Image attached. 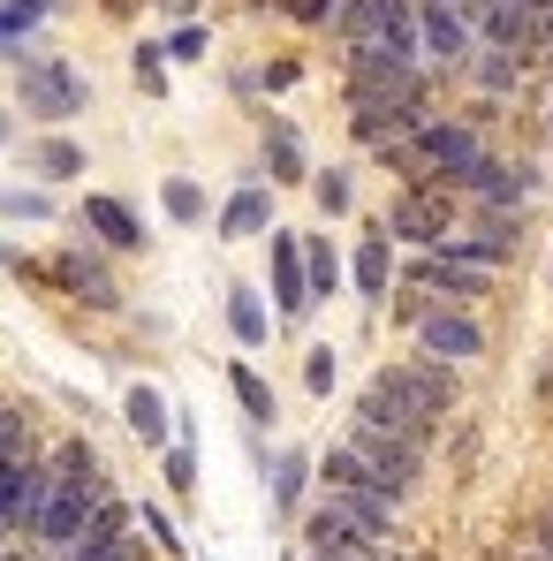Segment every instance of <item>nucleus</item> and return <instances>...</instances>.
Wrapping results in <instances>:
<instances>
[{
  "label": "nucleus",
  "mask_w": 553,
  "mask_h": 561,
  "mask_svg": "<svg viewBox=\"0 0 553 561\" xmlns=\"http://www.w3.org/2000/svg\"><path fill=\"white\" fill-rule=\"evenodd\" d=\"M46 493H54V478H46V456L38 448L31 456H0V524L8 531H31L38 508H46Z\"/></svg>",
  "instance_id": "ddd939ff"
},
{
  "label": "nucleus",
  "mask_w": 553,
  "mask_h": 561,
  "mask_svg": "<svg viewBox=\"0 0 553 561\" xmlns=\"http://www.w3.org/2000/svg\"><path fill=\"white\" fill-rule=\"evenodd\" d=\"M349 425H365V433H379V440H402V448H417V456H425L433 433H440L425 410H410V402L387 394V387H365V394H357V417H349Z\"/></svg>",
  "instance_id": "f8f14e48"
},
{
  "label": "nucleus",
  "mask_w": 553,
  "mask_h": 561,
  "mask_svg": "<svg viewBox=\"0 0 553 561\" xmlns=\"http://www.w3.org/2000/svg\"><path fill=\"white\" fill-rule=\"evenodd\" d=\"M410 327H417V357H440V365L485 357V327H477V311H462V304H425Z\"/></svg>",
  "instance_id": "6e6552de"
},
{
  "label": "nucleus",
  "mask_w": 553,
  "mask_h": 561,
  "mask_svg": "<svg viewBox=\"0 0 553 561\" xmlns=\"http://www.w3.org/2000/svg\"><path fill=\"white\" fill-rule=\"evenodd\" d=\"M266 478H274V508H280V516H296V508H303V485H311V456L288 448V456L266 463Z\"/></svg>",
  "instance_id": "b1692460"
},
{
  "label": "nucleus",
  "mask_w": 553,
  "mask_h": 561,
  "mask_svg": "<svg viewBox=\"0 0 553 561\" xmlns=\"http://www.w3.org/2000/svg\"><path fill=\"white\" fill-rule=\"evenodd\" d=\"M84 160H92V152H84L77 137H38V145H31V175H38V183H77Z\"/></svg>",
  "instance_id": "5701e85b"
},
{
  "label": "nucleus",
  "mask_w": 553,
  "mask_h": 561,
  "mask_svg": "<svg viewBox=\"0 0 553 561\" xmlns=\"http://www.w3.org/2000/svg\"><path fill=\"white\" fill-rule=\"evenodd\" d=\"M303 539H311V554H319V547H394V539H371L365 524H357V516H342L334 501H319V508L303 516Z\"/></svg>",
  "instance_id": "aec40b11"
},
{
  "label": "nucleus",
  "mask_w": 553,
  "mask_h": 561,
  "mask_svg": "<svg viewBox=\"0 0 553 561\" xmlns=\"http://www.w3.org/2000/svg\"><path fill=\"white\" fill-rule=\"evenodd\" d=\"M462 69H470V84H477L485 99H508L516 84H523L531 54H508V46H470V61H462Z\"/></svg>",
  "instance_id": "f3484780"
},
{
  "label": "nucleus",
  "mask_w": 553,
  "mask_h": 561,
  "mask_svg": "<svg viewBox=\"0 0 553 561\" xmlns=\"http://www.w3.org/2000/svg\"><path fill=\"white\" fill-rule=\"evenodd\" d=\"M311 197H319V213H349V175L342 168H319L311 175Z\"/></svg>",
  "instance_id": "72a5a7b5"
},
{
  "label": "nucleus",
  "mask_w": 553,
  "mask_h": 561,
  "mask_svg": "<svg viewBox=\"0 0 553 561\" xmlns=\"http://www.w3.org/2000/svg\"><path fill=\"white\" fill-rule=\"evenodd\" d=\"M46 470H54L61 485H69V478H99V448L92 440H61V448L46 456Z\"/></svg>",
  "instance_id": "c85d7f7f"
},
{
  "label": "nucleus",
  "mask_w": 553,
  "mask_h": 561,
  "mask_svg": "<svg viewBox=\"0 0 553 561\" xmlns=\"http://www.w3.org/2000/svg\"><path fill=\"white\" fill-rule=\"evenodd\" d=\"M8 539H15V531H8V524H0V561H8Z\"/></svg>",
  "instance_id": "37998d69"
},
{
  "label": "nucleus",
  "mask_w": 553,
  "mask_h": 561,
  "mask_svg": "<svg viewBox=\"0 0 553 561\" xmlns=\"http://www.w3.org/2000/svg\"><path fill=\"white\" fill-rule=\"evenodd\" d=\"M46 15H54V0H0V61H15V69H23V61H31V46H23V38H31Z\"/></svg>",
  "instance_id": "4be33fe9"
},
{
  "label": "nucleus",
  "mask_w": 553,
  "mask_h": 561,
  "mask_svg": "<svg viewBox=\"0 0 553 561\" xmlns=\"http://www.w3.org/2000/svg\"><path fill=\"white\" fill-rule=\"evenodd\" d=\"M160 470H168V485H175V493H189V485H197V440H168V448H160Z\"/></svg>",
  "instance_id": "7c9ffc66"
},
{
  "label": "nucleus",
  "mask_w": 553,
  "mask_h": 561,
  "mask_svg": "<svg viewBox=\"0 0 553 561\" xmlns=\"http://www.w3.org/2000/svg\"><path fill=\"white\" fill-rule=\"evenodd\" d=\"M349 288H357L365 304H387V288H394V243H387L379 220L365 228V243H357V259H349Z\"/></svg>",
  "instance_id": "2eb2a0df"
},
{
  "label": "nucleus",
  "mask_w": 553,
  "mask_h": 561,
  "mask_svg": "<svg viewBox=\"0 0 553 561\" xmlns=\"http://www.w3.org/2000/svg\"><path fill=\"white\" fill-rule=\"evenodd\" d=\"M342 69H349V114H433V77L425 61H394V54H371V46H342Z\"/></svg>",
  "instance_id": "f257e3e1"
},
{
  "label": "nucleus",
  "mask_w": 553,
  "mask_h": 561,
  "mask_svg": "<svg viewBox=\"0 0 553 561\" xmlns=\"http://www.w3.org/2000/svg\"><path fill=\"white\" fill-rule=\"evenodd\" d=\"M8 137H15V114H8V106H0V145H8Z\"/></svg>",
  "instance_id": "79ce46f5"
},
{
  "label": "nucleus",
  "mask_w": 553,
  "mask_h": 561,
  "mask_svg": "<svg viewBox=\"0 0 553 561\" xmlns=\"http://www.w3.org/2000/svg\"><path fill=\"white\" fill-rule=\"evenodd\" d=\"M77 220L92 228V243H106V251H145V220H137L122 197H106V190L84 197V213H77Z\"/></svg>",
  "instance_id": "4468645a"
},
{
  "label": "nucleus",
  "mask_w": 553,
  "mask_h": 561,
  "mask_svg": "<svg viewBox=\"0 0 553 561\" xmlns=\"http://www.w3.org/2000/svg\"><path fill=\"white\" fill-rule=\"evenodd\" d=\"M402 288H417L425 304H462V311H477V296L493 288V274L462 266L456 251H417V259H410V274H402Z\"/></svg>",
  "instance_id": "1a4fd4ad"
},
{
  "label": "nucleus",
  "mask_w": 553,
  "mask_h": 561,
  "mask_svg": "<svg viewBox=\"0 0 553 561\" xmlns=\"http://www.w3.org/2000/svg\"><path fill=\"white\" fill-rule=\"evenodd\" d=\"M160 205H168V220H183V228H197V220L212 213V205H205V190L189 183V175H168V183H160Z\"/></svg>",
  "instance_id": "cd10ccee"
},
{
  "label": "nucleus",
  "mask_w": 553,
  "mask_h": 561,
  "mask_svg": "<svg viewBox=\"0 0 553 561\" xmlns=\"http://www.w3.org/2000/svg\"><path fill=\"white\" fill-rule=\"evenodd\" d=\"M0 266H8V274H23L31 288H46V259H31V251H15V243H0Z\"/></svg>",
  "instance_id": "4c0bfd02"
},
{
  "label": "nucleus",
  "mask_w": 553,
  "mask_h": 561,
  "mask_svg": "<svg viewBox=\"0 0 553 561\" xmlns=\"http://www.w3.org/2000/svg\"><path fill=\"white\" fill-rule=\"evenodd\" d=\"M303 288H311V304L342 288V251H334L326 236H303Z\"/></svg>",
  "instance_id": "393cba45"
},
{
  "label": "nucleus",
  "mask_w": 553,
  "mask_h": 561,
  "mask_svg": "<svg viewBox=\"0 0 553 561\" xmlns=\"http://www.w3.org/2000/svg\"><path fill=\"white\" fill-rule=\"evenodd\" d=\"M462 197V205H523L531 190H539V175L523 168V160H500V152H477L470 168H462L456 183H448Z\"/></svg>",
  "instance_id": "9d476101"
},
{
  "label": "nucleus",
  "mask_w": 553,
  "mask_h": 561,
  "mask_svg": "<svg viewBox=\"0 0 553 561\" xmlns=\"http://www.w3.org/2000/svg\"><path fill=\"white\" fill-rule=\"evenodd\" d=\"M334 31H342V46H371V54H394V61H425L417 54V0H342L334 8Z\"/></svg>",
  "instance_id": "7ed1b4c3"
},
{
  "label": "nucleus",
  "mask_w": 553,
  "mask_h": 561,
  "mask_svg": "<svg viewBox=\"0 0 553 561\" xmlns=\"http://www.w3.org/2000/svg\"><path fill=\"white\" fill-rule=\"evenodd\" d=\"M334 8H342V0H334Z\"/></svg>",
  "instance_id": "49530a36"
},
{
  "label": "nucleus",
  "mask_w": 553,
  "mask_h": 561,
  "mask_svg": "<svg viewBox=\"0 0 553 561\" xmlns=\"http://www.w3.org/2000/svg\"><path fill=\"white\" fill-rule=\"evenodd\" d=\"M122 417H129V433L145 440V448H168L175 433H168V394L152 387V379H137L129 394H122Z\"/></svg>",
  "instance_id": "6ab92c4d"
},
{
  "label": "nucleus",
  "mask_w": 553,
  "mask_h": 561,
  "mask_svg": "<svg viewBox=\"0 0 553 561\" xmlns=\"http://www.w3.org/2000/svg\"><path fill=\"white\" fill-rule=\"evenodd\" d=\"M205 46H212V31H205V23H175V31L160 38V54H168V61H205Z\"/></svg>",
  "instance_id": "2f4dec72"
},
{
  "label": "nucleus",
  "mask_w": 553,
  "mask_h": 561,
  "mask_svg": "<svg viewBox=\"0 0 553 561\" xmlns=\"http://www.w3.org/2000/svg\"><path fill=\"white\" fill-rule=\"evenodd\" d=\"M266 168H274V183H303V175H311V168H303V145H296L288 122H266Z\"/></svg>",
  "instance_id": "a878e982"
},
{
  "label": "nucleus",
  "mask_w": 553,
  "mask_h": 561,
  "mask_svg": "<svg viewBox=\"0 0 553 561\" xmlns=\"http://www.w3.org/2000/svg\"><path fill=\"white\" fill-rule=\"evenodd\" d=\"M15 99H23L31 122L61 129V122H77V114L92 106V84H84V69H69V61H54V54H31V61L15 69Z\"/></svg>",
  "instance_id": "20e7f679"
},
{
  "label": "nucleus",
  "mask_w": 553,
  "mask_h": 561,
  "mask_svg": "<svg viewBox=\"0 0 553 561\" xmlns=\"http://www.w3.org/2000/svg\"><path fill=\"white\" fill-rule=\"evenodd\" d=\"M8 561H15V554H8Z\"/></svg>",
  "instance_id": "de8ad7c7"
},
{
  "label": "nucleus",
  "mask_w": 553,
  "mask_h": 561,
  "mask_svg": "<svg viewBox=\"0 0 553 561\" xmlns=\"http://www.w3.org/2000/svg\"><path fill=\"white\" fill-rule=\"evenodd\" d=\"M485 561H546V554H539V547H493Z\"/></svg>",
  "instance_id": "a19ab883"
},
{
  "label": "nucleus",
  "mask_w": 553,
  "mask_h": 561,
  "mask_svg": "<svg viewBox=\"0 0 553 561\" xmlns=\"http://www.w3.org/2000/svg\"><path fill=\"white\" fill-rule=\"evenodd\" d=\"M531 547H539V554L553 561V501H546V508H539V516H531Z\"/></svg>",
  "instance_id": "ea45409f"
},
{
  "label": "nucleus",
  "mask_w": 553,
  "mask_h": 561,
  "mask_svg": "<svg viewBox=\"0 0 553 561\" xmlns=\"http://www.w3.org/2000/svg\"><path fill=\"white\" fill-rule=\"evenodd\" d=\"M137 84L152 99H168V54H160V46H137Z\"/></svg>",
  "instance_id": "c9c22d12"
},
{
  "label": "nucleus",
  "mask_w": 553,
  "mask_h": 561,
  "mask_svg": "<svg viewBox=\"0 0 553 561\" xmlns=\"http://www.w3.org/2000/svg\"><path fill=\"white\" fill-rule=\"evenodd\" d=\"M371 387H387V394H402L410 410H425L433 425L456 410V365H440V357H394V365H379L371 373Z\"/></svg>",
  "instance_id": "423d86ee"
},
{
  "label": "nucleus",
  "mask_w": 553,
  "mask_h": 561,
  "mask_svg": "<svg viewBox=\"0 0 553 561\" xmlns=\"http://www.w3.org/2000/svg\"><path fill=\"white\" fill-rule=\"evenodd\" d=\"M46 478H54V470H46ZM106 493H114V485H106V470H99V478H69V485L54 478V493H46V508H38L31 539H38L46 554H69V539L84 531V516H92Z\"/></svg>",
  "instance_id": "39448f33"
},
{
  "label": "nucleus",
  "mask_w": 553,
  "mask_h": 561,
  "mask_svg": "<svg viewBox=\"0 0 553 561\" xmlns=\"http://www.w3.org/2000/svg\"><path fill=\"white\" fill-rule=\"evenodd\" d=\"M46 288H61V296L84 304V311H122V280H114V266L99 259L92 243L54 251V259H46Z\"/></svg>",
  "instance_id": "0eeeda50"
},
{
  "label": "nucleus",
  "mask_w": 553,
  "mask_h": 561,
  "mask_svg": "<svg viewBox=\"0 0 553 561\" xmlns=\"http://www.w3.org/2000/svg\"><path fill=\"white\" fill-rule=\"evenodd\" d=\"M212 228H220L228 243H243V236H266V228H274V190H266V183H243L235 197H228V205H220V220H212Z\"/></svg>",
  "instance_id": "a211bd4d"
},
{
  "label": "nucleus",
  "mask_w": 553,
  "mask_h": 561,
  "mask_svg": "<svg viewBox=\"0 0 553 561\" xmlns=\"http://www.w3.org/2000/svg\"><path fill=\"white\" fill-rule=\"evenodd\" d=\"M456 220H462V197L448 183H402L394 205L379 213L387 243H410V251H440V243L456 236Z\"/></svg>",
  "instance_id": "f03ea898"
},
{
  "label": "nucleus",
  "mask_w": 553,
  "mask_h": 561,
  "mask_svg": "<svg viewBox=\"0 0 553 561\" xmlns=\"http://www.w3.org/2000/svg\"><path fill=\"white\" fill-rule=\"evenodd\" d=\"M546 122H553V106H546Z\"/></svg>",
  "instance_id": "a18cd8bd"
},
{
  "label": "nucleus",
  "mask_w": 553,
  "mask_h": 561,
  "mask_svg": "<svg viewBox=\"0 0 553 561\" xmlns=\"http://www.w3.org/2000/svg\"><path fill=\"white\" fill-rule=\"evenodd\" d=\"M303 387H311V394H334V350H311V357H303Z\"/></svg>",
  "instance_id": "58836bf2"
},
{
  "label": "nucleus",
  "mask_w": 553,
  "mask_h": 561,
  "mask_svg": "<svg viewBox=\"0 0 553 561\" xmlns=\"http://www.w3.org/2000/svg\"><path fill=\"white\" fill-rule=\"evenodd\" d=\"M546 61H553V46H546Z\"/></svg>",
  "instance_id": "c03bdc74"
},
{
  "label": "nucleus",
  "mask_w": 553,
  "mask_h": 561,
  "mask_svg": "<svg viewBox=\"0 0 553 561\" xmlns=\"http://www.w3.org/2000/svg\"><path fill=\"white\" fill-rule=\"evenodd\" d=\"M228 334H235L243 350H266V342H274V319H266V296H258L251 280H235V288H228Z\"/></svg>",
  "instance_id": "412c9836"
},
{
  "label": "nucleus",
  "mask_w": 553,
  "mask_h": 561,
  "mask_svg": "<svg viewBox=\"0 0 553 561\" xmlns=\"http://www.w3.org/2000/svg\"><path fill=\"white\" fill-rule=\"evenodd\" d=\"M0 456H31V410L15 394H0Z\"/></svg>",
  "instance_id": "c756f323"
},
{
  "label": "nucleus",
  "mask_w": 553,
  "mask_h": 561,
  "mask_svg": "<svg viewBox=\"0 0 553 561\" xmlns=\"http://www.w3.org/2000/svg\"><path fill=\"white\" fill-rule=\"evenodd\" d=\"M477 46V23L462 0H417V54H433L440 69H462Z\"/></svg>",
  "instance_id": "9b49d317"
},
{
  "label": "nucleus",
  "mask_w": 553,
  "mask_h": 561,
  "mask_svg": "<svg viewBox=\"0 0 553 561\" xmlns=\"http://www.w3.org/2000/svg\"><path fill=\"white\" fill-rule=\"evenodd\" d=\"M0 220H54L46 190H0Z\"/></svg>",
  "instance_id": "473e14b6"
},
{
  "label": "nucleus",
  "mask_w": 553,
  "mask_h": 561,
  "mask_svg": "<svg viewBox=\"0 0 553 561\" xmlns=\"http://www.w3.org/2000/svg\"><path fill=\"white\" fill-rule=\"evenodd\" d=\"M137 524L152 531V547H160V554H183V539H175V516H168V508H152V501H145V508H137Z\"/></svg>",
  "instance_id": "f704fd0d"
},
{
  "label": "nucleus",
  "mask_w": 553,
  "mask_h": 561,
  "mask_svg": "<svg viewBox=\"0 0 553 561\" xmlns=\"http://www.w3.org/2000/svg\"><path fill=\"white\" fill-rule=\"evenodd\" d=\"M274 8L288 23H303V31H311V23H334V0H274Z\"/></svg>",
  "instance_id": "e433bc0d"
},
{
  "label": "nucleus",
  "mask_w": 553,
  "mask_h": 561,
  "mask_svg": "<svg viewBox=\"0 0 553 561\" xmlns=\"http://www.w3.org/2000/svg\"><path fill=\"white\" fill-rule=\"evenodd\" d=\"M228 387H235V402H243V417H251V425L266 433V425H274V387H266V379L251 373V365H228Z\"/></svg>",
  "instance_id": "bb28decb"
},
{
  "label": "nucleus",
  "mask_w": 553,
  "mask_h": 561,
  "mask_svg": "<svg viewBox=\"0 0 553 561\" xmlns=\"http://www.w3.org/2000/svg\"><path fill=\"white\" fill-rule=\"evenodd\" d=\"M274 311L280 319H303L311 311V288H303V236H280L274 228Z\"/></svg>",
  "instance_id": "dca6fc26"
}]
</instances>
